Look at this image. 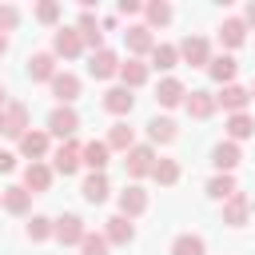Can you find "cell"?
<instances>
[{
	"label": "cell",
	"instance_id": "obj_1",
	"mask_svg": "<svg viewBox=\"0 0 255 255\" xmlns=\"http://www.w3.org/2000/svg\"><path fill=\"white\" fill-rule=\"evenodd\" d=\"M52 128H56L60 135H68V131H76V116H72V112H56V116H52Z\"/></svg>",
	"mask_w": 255,
	"mask_h": 255
},
{
	"label": "cell",
	"instance_id": "obj_2",
	"mask_svg": "<svg viewBox=\"0 0 255 255\" xmlns=\"http://www.w3.org/2000/svg\"><path fill=\"white\" fill-rule=\"evenodd\" d=\"M84 155H88V163H92V167H104V163H108V147H104V143H88V151H84Z\"/></svg>",
	"mask_w": 255,
	"mask_h": 255
},
{
	"label": "cell",
	"instance_id": "obj_3",
	"mask_svg": "<svg viewBox=\"0 0 255 255\" xmlns=\"http://www.w3.org/2000/svg\"><path fill=\"white\" fill-rule=\"evenodd\" d=\"M84 195H88L92 203H100V199L108 195V183H104V179H88V183H84Z\"/></svg>",
	"mask_w": 255,
	"mask_h": 255
},
{
	"label": "cell",
	"instance_id": "obj_4",
	"mask_svg": "<svg viewBox=\"0 0 255 255\" xmlns=\"http://www.w3.org/2000/svg\"><path fill=\"white\" fill-rule=\"evenodd\" d=\"M235 159H239V155H235L231 143H219V147H215V163H219V167H231Z\"/></svg>",
	"mask_w": 255,
	"mask_h": 255
},
{
	"label": "cell",
	"instance_id": "obj_5",
	"mask_svg": "<svg viewBox=\"0 0 255 255\" xmlns=\"http://www.w3.org/2000/svg\"><path fill=\"white\" fill-rule=\"evenodd\" d=\"M108 108L112 112H124V108H131V96L128 92H108Z\"/></svg>",
	"mask_w": 255,
	"mask_h": 255
},
{
	"label": "cell",
	"instance_id": "obj_6",
	"mask_svg": "<svg viewBox=\"0 0 255 255\" xmlns=\"http://www.w3.org/2000/svg\"><path fill=\"white\" fill-rule=\"evenodd\" d=\"M175 255H203V243L199 239H179L175 243Z\"/></svg>",
	"mask_w": 255,
	"mask_h": 255
},
{
	"label": "cell",
	"instance_id": "obj_7",
	"mask_svg": "<svg viewBox=\"0 0 255 255\" xmlns=\"http://www.w3.org/2000/svg\"><path fill=\"white\" fill-rule=\"evenodd\" d=\"M76 223H80V219H72V215L60 219V239H80V227H76Z\"/></svg>",
	"mask_w": 255,
	"mask_h": 255
},
{
	"label": "cell",
	"instance_id": "obj_8",
	"mask_svg": "<svg viewBox=\"0 0 255 255\" xmlns=\"http://www.w3.org/2000/svg\"><path fill=\"white\" fill-rule=\"evenodd\" d=\"M112 68H116V60H112V56H108V52H100V60H96V64H92V72H96V76H108V72H112Z\"/></svg>",
	"mask_w": 255,
	"mask_h": 255
},
{
	"label": "cell",
	"instance_id": "obj_9",
	"mask_svg": "<svg viewBox=\"0 0 255 255\" xmlns=\"http://www.w3.org/2000/svg\"><path fill=\"white\" fill-rule=\"evenodd\" d=\"M56 92H60L64 100H72V96H76V80H72V76H60V80H56Z\"/></svg>",
	"mask_w": 255,
	"mask_h": 255
},
{
	"label": "cell",
	"instance_id": "obj_10",
	"mask_svg": "<svg viewBox=\"0 0 255 255\" xmlns=\"http://www.w3.org/2000/svg\"><path fill=\"white\" fill-rule=\"evenodd\" d=\"M159 100H163V104H175V100H179V84H175V80H167V84L159 88Z\"/></svg>",
	"mask_w": 255,
	"mask_h": 255
},
{
	"label": "cell",
	"instance_id": "obj_11",
	"mask_svg": "<svg viewBox=\"0 0 255 255\" xmlns=\"http://www.w3.org/2000/svg\"><path fill=\"white\" fill-rule=\"evenodd\" d=\"M191 112H195V116H207V112H211V104H207V92H195V100H191Z\"/></svg>",
	"mask_w": 255,
	"mask_h": 255
},
{
	"label": "cell",
	"instance_id": "obj_12",
	"mask_svg": "<svg viewBox=\"0 0 255 255\" xmlns=\"http://www.w3.org/2000/svg\"><path fill=\"white\" fill-rule=\"evenodd\" d=\"M243 100H247V96H243L239 88H227V92H223V104H227V108H239Z\"/></svg>",
	"mask_w": 255,
	"mask_h": 255
},
{
	"label": "cell",
	"instance_id": "obj_13",
	"mask_svg": "<svg viewBox=\"0 0 255 255\" xmlns=\"http://www.w3.org/2000/svg\"><path fill=\"white\" fill-rule=\"evenodd\" d=\"M151 135H155V139H171V124H167V120H155V124H151Z\"/></svg>",
	"mask_w": 255,
	"mask_h": 255
},
{
	"label": "cell",
	"instance_id": "obj_14",
	"mask_svg": "<svg viewBox=\"0 0 255 255\" xmlns=\"http://www.w3.org/2000/svg\"><path fill=\"white\" fill-rule=\"evenodd\" d=\"M139 207H143V195L139 191H128L124 195V211H139Z\"/></svg>",
	"mask_w": 255,
	"mask_h": 255
},
{
	"label": "cell",
	"instance_id": "obj_15",
	"mask_svg": "<svg viewBox=\"0 0 255 255\" xmlns=\"http://www.w3.org/2000/svg\"><path fill=\"white\" fill-rule=\"evenodd\" d=\"M211 72H215L219 80H227V76L235 72V64H231V60H215V68H211Z\"/></svg>",
	"mask_w": 255,
	"mask_h": 255
},
{
	"label": "cell",
	"instance_id": "obj_16",
	"mask_svg": "<svg viewBox=\"0 0 255 255\" xmlns=\"http://www.w3.org/2000/svg\"><path fill=\"white\" fill-rule=\"evenodd\" d=\"M56 48H60V52H68V56H72V52H76V48H80V44H76V36H60V40H56Z\"/></svg>",
	"mask_w": 255,
	"mask_h": 255
},
{
	"label": "cell",
	"instance_id": "obj_17",
	"mask_svg": "<svg viewBox=\"0 0 255 255\" xmlns=\"http://www.w3.org/2000/svg\"><path fill=\"white\" fill-rule=\"evenodd\" d=\"M171 60H175L171 48H159V52H155V64H159V68H171Z\"/></svg>",
	"mask_w": 255,
	"mask_h": 255
},
{
	"label": "cell",
	"instance_id": "obj_18",
	"mask_svg": "<svg viewBox=\"0 0 255 255\" xmlns=\"http://www.w3.org/2000/svg\"><path fill=\"white\" fill-rule=\"evenodd\" d=\"M247 131H251V124H247L243 116H235V120H231V135H247Z\"/></svg>",
	"mask_w": 255,
	"mask_h": 255
},
{
	"label": "cell",
	"instance_id": "obj_19",
	"mask_svg": "<svg viewBox=\"0 0 255 255\" xmlns=\"http://www.w3.org/2000/svg\"><path fill=\"white\" fill-rule=\"evenodd\" d=\"M28 183L44 187V183H48V171H44V167H32V171H28Z\"/></svg>",
	"mask_w": 255,
	"mask_h": 255
},
{
	"label": "cell",
	"instance_id": "obj_20",
	"mask_svg": "<svg viewBox=\"0 0 255 255\" xmlns=\"http://www.w3.org/2000/svg\"><path fill=\"white\" fill-rule=\"evenodd\" d=\"M112 235H116V239H128V235H131V227H128L124 219H112Z\"/></svg>",
	"mask_w": 255,
	"mask_h": 255
},
{
	"label": "cell",
	"instance_id": "obj_21",
	"mask_svg": "<svg viewBox=\"0 0 255 255\" xmlns=\"http://www.w3.org/2000/svg\"><path fill=\"white\" fill-rule=\"evenodd\" d=\"M187 56L191 60H203V40H187Z\"/></svg>",
	"mask_w": 255,
	"mask_h": 255
},
{
	"label": "cell",
	"instance_id": "obj_22",
	"mask_svg": "<svg viewBox=\"0 0 255 255\" xmlns=\"http://www.w3.org/2000/svg\"><path fill=\"white\" fill-rule=\"evenodd\" d=\"M124 80H131V84H139V80H143V68H139V64H131V68H124Z\"/></svg>",
	"mask_w": 255,
	"mask_h": 255
},
{
	"label": "cell",
	"instance_id": "obj_23",
	"mask_svg": "<svg viewBox=\"0 0 255 255\" xmlns=\"http://www.w3.org/2000/svg\"><path fill=\"white\" fill-rule=\"evenodd\" d=\"M24 151H32V155L44 151V139H40V135H28V139H24Z\"/></svg>",
	"mask_w": 255,
	"mask_h": 255
},
{
	"label": "cell",
	"instance_id": "obj_24",
	"mask_svg": "<svg viewBox=\"0 0 255 255\" xmlns=\"http://www.w3.org/2000/svg\"><path fill=\"white\" fill-rule=\"evenodd\" d=\"M147 159H151L147 151H135V155H131V171H143V167H147Z\"/></svg>",
	"mask_w": 255,
	"mask_h": 255
},
{
	"label": "cell",
	"instance_id": "obj_25",
	"mask_svg": "<svg viewBox=\"0 0 255 255\" xmlns=\"http://www.w3.org/2000/svg\"><path fill=\"white\" fill-rule=\"evenodd\" d=\"M227 191H231V179H215L211 183V195H227Z\"/></svg>",
	"mask_w": 255,
	"mask_h": 255
},
{
	"label": "cell",
	"instance_id": "obj_26",
	"mask_svg": "<svg viewBox=\"0 0 255 255\" xmlns=\"http://www.w3.org/2000/svg\"><path fill=\"white\" fill-rule=\"evenodd\" d=\"M128 139H131V131H124V128H116V131H112V143H120V147H124Z\"/></svg>",
	"mask_w": 255,
	"mask_h": 255
},
{
	"label": "cell",
	"instance_id": "obj_27",
	"mask_svg": "<svg viewBox=\"0 0 255 255\" xmlns=\"http://www.w3.org/2000/svg\"><path fill=\"white\" fill-rule=\"evenodd\" d=\"M155 175H159V179H175V167H171V163H163V167H155Z\"/></svg>",
	"mask_w": 255,
	"mask_h": 255
},
{
	"label": "cell",
	"instance_id": "obj_28",
	"mask_svg": "<svg viewBox=\"0 0 255 255\" xmlns=\"http://www.w3.org/2000/svg\"><path fill=\"white\" fill-rule=\"evenodd\" d=\"M8 207H12V211H20V207H24V195H20V191H12V195H8Z\"/></svg>",
	"mask_w": 255,
	"mask_h": 255
},
{
	"label": "cell",
	"instance_id": "obj_29",
	"mask_svg": "<svg viewBox=\"0 0 255 255\" xmlns=\"http://www.w3.org/2000/svg\"><path fill=\"white\" fill-rule=\"evenodd\" d=\"M88 255H104V243L100 239H88Z\"/></svg>",
	"mask_w": 255,
	"mask_h": 255
},
{
	"label": "cell",
	"instance_id": "obj_30",
	"mask_svg": "<svg viewBox=\"0 0 255 255\" xmlns=\"http://www.w3.org/2000/svg\"><path fill=\"white\" fill-rule=\"evenodd\" d=\"M12 20H16V12H12V8H4V12H0V24H12Z\"/></svg>",
	"mask_w": 255,
	"mask_h": 255
},
{
	"label": "cell",
	"instance_id": "obj_31",
	"mask_svg": "<svg viewBox=\"0 0 255 255\" xmlns=\"http://www.w3.org/2000/svg\"><path fill=\"white\" fill-rule=\"evenodd\" d=\"M8 167H12V155H4V151H0V171H8Z\"/></svg>",
	"mask_w": 255,
	"mask_h": 255
},
{
	"label": "cell",
	"instance_id": "obj_32",
	"mask_svg": "<svg viewBox=\"0 0 255 255\" xmlns=\"http://www.w3.org/2000/svg\"><path fill=\"white\" fill-rule=\"evenodd\" d=\"M0 48H4V40H0Z\"/></svg>",
	"mask_w": 255,
	"mask_h": 255
}]
</instances>
